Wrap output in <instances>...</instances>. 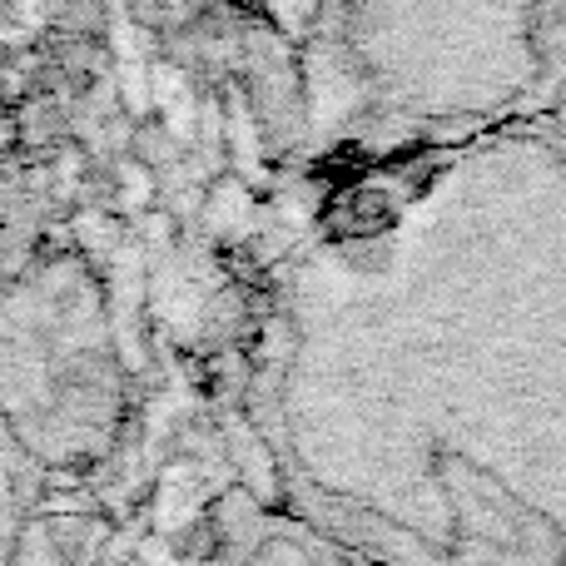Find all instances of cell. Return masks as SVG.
Instances as JSON below:
<instances>
[{
    "label": "cell",
    "instance_id": "obj_1",
    "mask_svg": "<svg viewBox=\"0 0 566 566\" xmlns=\"http://www.w3.org/2000/svg\"><path fill=\"white\" fill-rule=\"evenodd\" d=\"M0 6H6V0H0Z\"/></svg>",
    "mask_w": 566,
    "mask_h": 566
}]
</instances>
